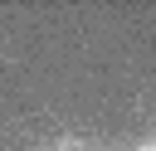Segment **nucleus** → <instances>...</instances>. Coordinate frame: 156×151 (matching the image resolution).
<instances>
[{"mask_svg": "<svg viewBox=\"0 0 156 151\" xmlns=\"http://www.w3.org/2000/svg\"><path fill=\"white\" fill-rule=\"evenodd\" d=\"M68 151H102V146H68Z\"/></svg>", "mask_w": 156, "mask_h": 151, "instance_id": "nucleus-1", "label": "nucleus"}, {"mask_svg": "<svg viewBox=\"0 0 156 151\" xmlns=\"http://www.w3.org/2000/svg\"><path fill=\"white\" fill-rule=\"evenodd\" d=\"M136 151H156V141H141V146H136Z\"/></svg>", "mask_w": 156, "mask_h": 151, "instance_id": "nucleus-2", "label": "nucleus"}, {"mask_svg": "<svg viewBox=\"0 0 156 151\" xmlns=\"http://www.w3.org/2000/svg\"><path fill=\"white\" fill-rule=\"evenodd\" d=\"M44 151H68V146H44Z\"/></svg>", "mask_w": 156, "mask_h": 151, "instance_id": "nucleus-3", "label": "nucleus"}]
</instances>
